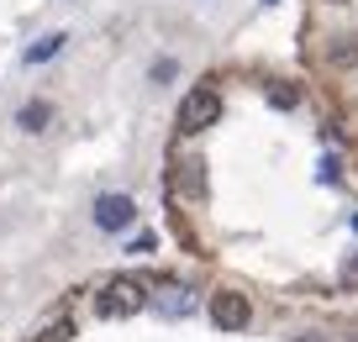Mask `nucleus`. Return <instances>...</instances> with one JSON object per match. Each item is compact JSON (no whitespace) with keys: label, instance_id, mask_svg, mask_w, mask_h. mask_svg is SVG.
Returning a JSON list of instances; mask_svg holds the SVG:
<instances>
[{"label":"nucleus","instance_id":"1","mask_svg":"<svg viewBox=\"0 0 358 342\" xmlns=\"http://www.w3.org/2000/svg\"><path fill=\"white\" fill-rule=\"evenodd\" d=\"M222 122V90H211V85H195L190 95L179 100V116H174V127L185 137H195V132H206V127H216Z\"/></svg>","mask_w":358,"mask_h":342},{"label":"nucleus","instance_id":"2","mask_svg":"<svg viewBox=\"0 0 358 342\" xmlns=\"http://www.w3.org/2000/svg\"><path fill=\"white\" fill-rule=\"evenodd\" d=\"M148 306V285L143 279H132V274H122V279H111V285L95 295V311H101L106 321H122V316H137V311Z\"/></svg>","mask_w":358,"mask_h":342},{"label":"nucleus","instance_id":"3","mask_svg":"<svg viewBox=\"0 0 358 342\" xmlns=\"http://www.w3.org/2000/svg\"><path fill=\"white\" fill-rule=\"evenodd\" d=\"M211 321L222 332H243L248 321H253V306H248V295H237V290H216L211 295Z\"/></svg>","mask_w":358,"mask_h":342},{"label":"nucleus","instance_id":"4","mask_svg":"<svg viewBox=\"0 0 358 342\" xmlns=\"http://www.w3.org/2000/svg\"><path fill=\"white\" fill-rule=\"evenodd\" d=\"M132 221H137L132 195H95V227H101V232H127Z\"/></svg>","mask_w":358,"mask_h":342},{"label":"nucleus","instance_id":"5","mask_svg":"<svg viewBox=\"0 0 358 342\" xmlns=\"http://www.w3.org/2000/svg\"><path fill=\"white\" fill-rule=\"evenodd\" d=\"M48 122H53V100H43V95L16 111V127H22V132H48Z\"/></svg>","mask_w":358,"mask_h":342},{"label":"nucleus","instance_id":"6","mask_svg":"<svg viewBox=\"0 0 358 342\" xmlns=\"http://www.w3.org/2000/svg\"><path fill=\"white\" fill-rule=\"evenodd\" d=\"M69 48V32H48V37H37V48H27V69H37V64H48V58H58Z\"/></svg>","mask_w":358,"mask_h":342},{"label":"nucleus","instance_id":"7","mask_svg":"<svg viewBox=\"0 0 358 342\" xmlns=\"http://www.w3.org/2000/svg\"><path fill=\"white\" fill-rule=\"evenodd\" d=\"M164 311H169V316H185V311H190V290L169 285V290H164Z\"/></svg>","mask_w":358,"mask_h":342},{"label":"nucleus","instance_id":"8","mask_svg":"<svg viewBox=\"0 0 358 342\" xmlns=\"http://www.w3.org/2000/svg\"><path fill=\"white\" fill-rule=\"evenodd\" d=\"M295 100H301V95H295L290 85H274V90H268V106H274V111H290Z\"/></svg>","mask_w":358,"mask_h":342},{"label":"nucleus","instance_id":"9","mask_svg":"<svg viewBox=\"0 0 358 342\" xmlns=\"http://www.w3.org/2000/svg\"><path fill=\"white\" fill-rule=\"evenodd\" d=\"M69 337H74V321H53V327H43L37 342H69Z\"/></svg>","mask_w":358,"mask_h":342},{"label":"nucleus","instance_id":"10","mask_svg":"<svg viewBox=\"0 0 358 342\" xmlns=\"http://www.w3.org/2000/svg\"><path fill=\"white\" fill-rule=\"evenodd\" d=\"M337 285H343V290H358V253H348V264H343V274H337Z\"/></svg>","mask_w":358,"mask_h":342},{"label":"nucleus","instance_id":"11","mask_svg":"<svg viewBox=\"0 0 358 342\" xmlns=\"http://www.w3.org/2000/svg\"><path fill=\"white\" fill-rule=\"evenodd\" d=\"M353 58H358L353 37H337V48H332V64H353Z\"/></svg>","mask_w":358,"mask_h":342},{"label":"nucleus","instance_id":"12","mask_svg":"<svg viewBox=\"0 0 358 342\" xmlns=\"http://www.w3.org/2000/svg\"><path fill=\"white\" fill-rule=\"evenodd\" d=\"M153 248H158V237H153V232H143V237L132 243V253H153Z\"/></svg>","mask_w":358,"mask_h":342},{"label":"nucleus","instance_id":"13","mask_svg":"<svg viewBox=\"0 0 358 342\" xmlns=\"http://www.w3.org/2000/svg\"><path fill=\"white\" fill-rule=\"evenodd\" d=\"M327 6H348V0H327Z\"/></svg>","mask_w":358,"mask_h":342},{"label":"nucleus","instance_id":"14","mask_svg":"<svg viewBox=\"0 0 358 342\" xmlns=\"http://www.w3.org/2000/svg\"><path fill=\"white\" fill-rule=\"evenodd\" d=\"M264 6H268V0H264Z\"/></svg>","mask_w":358,"mask_h":342}]
</instances>
